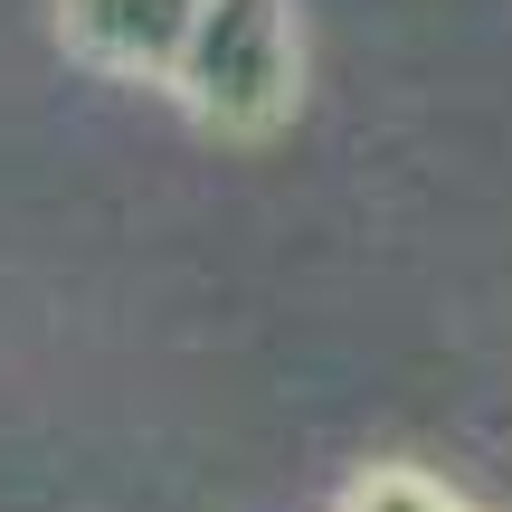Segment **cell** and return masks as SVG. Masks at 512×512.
Returning a JSON list of instances; mask_svg holds the SVG:
<instances>
[{"label": "cell", "instance_id": "obj_3", "mask_svg": "<svg viewBox=\"0 0 512 512\" xmlns=\"http://www.w3.org/2000/svg\"><path fill=\"white\" fill-rule=\"evenodd\" d=\"M332 512H484V503H465L456 484H437L427 465H361Z\"/></svg>", "mask_w": 512, "mask_h": 512}, {"label": "cell", "instance_id": "obj_1", "mask_svg": "<svg viewBox=\"0 0 512 512\" xmlns=\"http://www.w3.org/2000/svg\"><path fill=\"white\" fill-rule=\"evenodd\" d=\"M181 114L209 143H275L304 105V19L294 0H200L171 67Z\"/></svg>", "mask_w": 512, "mask_h": 512}, {"label": "cell", "instance_id": "obj_2", "mask_svg": "<svg viewBox=\"0 0 512 512\" xmlns=\"http://www.w3.org/2000/svg\"><path fill=\"white\" fill-rule=\"evenodd\" d=\"M48 19H57V38H67V57H86L95 76L171 86L200 0H48Z\"/></svg>", "mask_w": 512, "mask_h": 512}]
</instances>
